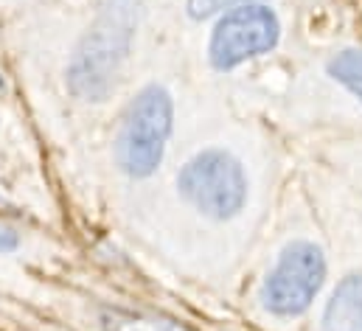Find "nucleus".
Here are the masks:
<instances>
[{
  "mask_svg": "<svg viewBox=\"0 0 362 331\" xmlns=\"http://www.w3.org/2000/svg\"><path fill=\"white\" fill-rule=\"evenodd\" d=\"M135 31L138 0H107L98 8L68 65V87L76 98L104 101L112 93L124 62L129 59Z\"/></svg>",
  "mask_w": 362,
  "mask_h": 331,
  "instance_id": "1",
  "label": "nucleus"
},
{
  "mask_svg": "<svg viewBox=\"0 0 362 331\" xmlns=\"http://www.w3.org/2000/svg\"><path fill=\"white\" fill-rule=\"evenodd\" d=\"M175 121V101L166 87L146 84L124 112L115 138V163L124 174L144 180L163 161Z\"/></svg>",
  "mask_w": 362,
  "mask_h": 331,
  "instance_id": "2",
  "label": "nucleus"
},
{
  "mask_svg": "<svg viewBox=\"0 0 362 331\" xmlns=\"http://www.w3.org/2000/svg\"><path fill=\"white\" fill-rule=\"evenodd\" d=\"M177 188L188 205L216 222L239 216L247 205V174L242 163L225 149L197 152L180 168Z\"/></svg>",
  "mask_w": 362,
  "mask_h": 331,
  "instance_id": "3",
  "label": "nucleus"
},
{
  "mask_svg": "<svg viewBox=\"0 0 362 331\" xmlns=\"http://www.w3.org/2000/svg\"><path fill=\"white\" fill-rule=\"evenodd\" d=\"M326 281V255L312 242H292L281 250L262 286V303L275 318H298L317 298Z\"/></svg>",
  "mask_w": 362,
  "mask_h": 331,
  "instance_id": "4",
  "label": "nucleus"
},
{
  "mask_svg": "<svg viewBox=\"0 0 362 331\" xmlns=\"http://www.w3.org/2000/svg\"><path fill=\"white\" fill-rule=\"evenodd\" d=\"M281 40L278 14L264 3H247L219 17L211 31L208 57L216 71H233L247 59L264 57Z\"/></svg>",
  "mask_w": 362,
  "mask_h": 331,
  "instance_id": "5",
  "label": "nucleus"
},
{
  "mask_svg": "<svg viewBox=\"0 0 362 331\" xmlns=\"http://www.w3.org/2000/svg\"><path fill=\"white\" fill-rule=\"evenodd\" d=\"M323 331H362V275L343 278L332 292L323 312Z\"/></svg>",
  "mask_w": 362,
  "mask_h": 331,
  "instance_id": "6",
  "label": "nucleus"
},
{
  "mask_svg": "<svg viewBox=\"0 0 362 331\" xmlns=\"http://www.w3.org/2000/svg\"><path fill=\"white\" fill-rule=\"evenodd\" d=\"M329 74H332L334 82H340L346 90H351L362 101V48L340 51L329 62Z\"/></svg>",
  "mask_w": 362,
  "mask_h": 331,
  "instance_id": "7",
  "label": "nucleus"
},
{
  "mask_svg": "<svg viewBox=\"0 0 362 331\" xmlns=\"http://www.w3.org/2000/svg\"><path fill=\"white\" fill-rule=\"evenodd\" d=\"M247 3H262V0H185V8H188V17L208 20L214 14H225V11L247 6Z\"/></svg>",
  "mask_w": 362,
  "mask_h": 331,
  "instance_id": "8",
  "label": "nucleus"
},
{
  "mask_svg": "<svg viewBox=\"0 0 362 331\" xmlns=\"http://www.w3.org/2000/svg\"><path fill=\"white\" fill-rule=\"evenodd\" d=\"M17 245H20V239H17V233L0 225V252H11V250L17 248Z\"/></svg>",
  "mask_w": 362,
  "mask_h": 331,
  "instance_id": "9",
  "label": "nucleus"
}]
</instances>
